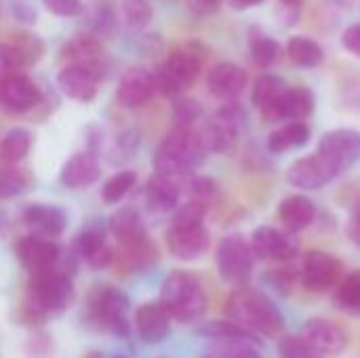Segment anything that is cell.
Instances as JSON below:
<instances>
[{"mask_svg": "<svg viewBox=\"0 0 360 358\" xmlns=\"http://www.w3.org/2000/svg\"><path fill=\"white\" fill-rule=\"evenodd\" d=\"M228 321L236 323L251 335L278 338L285 329V317L276 304L253 287H238L226 304Z\"/></svg>", "mask_w": 360, "mask_h": 358, "instance_id": "obj_1", "label": "cell"}, {"mask_svg": "<svg viewBox=\"0 0 360 358\" xmlns=\"http://www.w3.org/2000/svg\"><path fill=\"white\" fill-rule=\"evenodd\" d=\"M207 156V148L192 127H175L165 135L154 154V169L158 175L181 179L196 171Z\"/></svg>", "mask_w": 360, "mask_h": 358, "instance_id": "obj_2", "label": "cell"}, {"mask_svg": "<svg viewBox=\"0 0 360 358\" xmlns=\"http://www.w3.org/2000/svg\"><path fill=\"white\" fill-rule=\"evenodd\" d=\"M158 302L167 308L171 319L179 323H196L207 312V295L202 285L194 274L184 270H175L165 279Z\"/></svg>", "mask_w": 360, "mask_h": 358, "instance_id": "obj_3", "label": "cell"}, {"mask_svg": "<svg viewBox=\"0 0 360 358\" xmlns=\"http://www.w3.org/2000/svg\"><path fill=\"white\" fill-rule=\"evenodd\" d=\"M198 42H188L186 46L173 49L169 57L162 61L156 76V91L167 97H177L188 91L202 68V55L196 46Z\"/></svg>", "mask_w": 360, "mask_h": 358, "instance_id": "obj_4", "label": "cell"}, {"mask_svg": "<svg viewBox=\"0 0 360 358\" xmlns=\"http://www.w3.org/2000/svg\"><path fill=\"white\" fill-rule=\"evenodd\" d=\"M245 124V112L238 103L228 101L221 106L213 118H209L202 129L198 131L207 152L215 154H230L236 148L240 129Z\"/></svg>", "mask_w": 360, "mask_h": 358, "instance_id": "obj_5", "label": "cell"}, {"mask_svg": "<svg viewBox=\"0 0 360 358\" xmlns=\"http://www.w3.org/2000/svg\"><path fill=\"white\" fill-rule=\"evenodd\" d=\"M215 264L221 281L238 289V287H247L253 274L255 255L251 251V245L240 234H230L221 238L215 253Z\"/></svg>", "mask_w": 360, "mask_h": 358, "instance_id": "obj_6", "label": "cell"}, {"mask_svg": "<svg viewBox=\"0 0 360 358\" xmlns=\"http://www.w3.org/2000/svg\"><path fill=\"white\" fill-rule=\"evenodd\" d=\"M30 295H32L30 304L36 314H57L70 306L74 298V285L65 272L46 270L34 274Z\"/></svg>", "mask_w": 360, "mask_h": 358, "instance_id": "obj_7", "label": "cell"}, {"mask_svg": "<svg viewBox=\"0 0 360 358\" xmlns=\"http://www.w3.org/2000/svg\"><path fill=\"white\" fill-rule=\"evenodd\" d=\"M129 298L114 287H101L91 298V319L99 325V329L110 331L118 338H129L131 325H129Z\"/></svg>", "mask_w": 360, "mask_h": 358, "instance_id": "obj_8", "label": "cell"}, {"mask_svg": "<svg viewBox=\"0 0 360 358\" xmlns=\"http://www.w3.org/2000/svg\"><path fill=\"white\" fill-rule=\"evenodd\" d=\"M344 279V264L325 251H310L302 266V285L312 293H325Z\"/></svg>", "mask_w": 360, "mask_h": 358, "instance_id": "obj_9", "label": "cell"}, {"mask_svg": "<svg viewBox=\"0 0 360 358\" xmlns=\"http://www.w3.org/2000/svg\"><path fill=\"white\" fill-rule=\"evenodd\" d=\"M101 78H103L101 63L99 65L68 63L57 74V87L65 97L80 103H89L97 97Z\"/></svg>", "mask_w": 360, "mask_h": 358, "instance_id": "obj_10", "label": "cell"}, {"mask_svg": "<svg viewBox=\"0 0 360 358\" xmlns=\"http://www.w3.org/2000/svg\"><path fill=\"white\" fill-rule=\"evenodd\" d=\"M314 108H316V97L308 87H289L274 103L262 110V116L268 122H278V120L304 122L314 114Z\"/></svg>", "mask_w": 360, "mask_h": 358, "instance_id": "obj_11", "label": "cell"}, {"mask_svg": "<svg viewBox=\"0 0 360 358\" xmlns=\"http://www.w3.org/2000/svg\"><path fill=\"white\" fill-rule=\"evenodd\" d=\"M42 99L38 84L23 72H13L0 78V108L13 114L34 110Z\"/></svg>", "mask_w": 360, "mask_h": 358, "instance_id": "obj_12", "label": "cell"}, {"mask_svg": "<svg viewBox=\"0 0 360 358\" xmlns=\"http://www.w3.org/2000/svg\"><path fill=\"white\" fill-rule=\"evenodd\" d=\"M316 152L342 173L360 158V133L354 129H333L321 137Z\"/></svg>", "mask_w": 360, "mask_h": 358, "instance_id": "obj_13", "label": "cell"}, {"mask_svg": "<svg viewBox=\"0 0 360 358\" xmlns=\"http://www.w3.org/2000/svg\"><path fill=\"white\" fill-rule=\"evenodd\" d=\"M167 247L169 253L181 262H194L200 260L209 247H211V234L205 228V224L200 226H177L171 224V228L167 230Z\"/></svg>", "mask_w": 360, "mask_h": 358, "instance_id": "obj_14", "label": "cell"}, {"mask_svg": "<svg viewBox=\"0 0 360 358\" xmlns=\"http://www.w3.org/2000/svg\"><path fill=\"white\" fill-rule=\"evenodd\" d=\"M302 340L321 357H338L348 348V333L338 323L323 317L306 321Z\"/></svg>", "mask_w": 360, "mask_h": 358, "instance_id": "obj_15", "label": "cell"}, {"mask_svg": "<svg viewBox=\"0 0 360 358\" xmlns=\"http://www.w3.org/2000/svg\"><path fill=\"white\" fill-rule=\"evenodd\" d=\"M338 169L319 152L295 160L287 171V181L300 190H321L338 177Z\"/></svg>", "mask_w": 360, "mask_h": 358, "instance_id": "obj_16", "label": "cell"}, {"mask_svg": "<svg viewBox=\"0 0 360 358\" xmlns=\"http://www.w3.org/2000/svg\"><path fill=\"white\" fill-rule=\"evenodd\" d=\"M156 93V76L146 68H129L116 87V99L122 108L135 110L146 106Z\"/></svg>", "mask_w": 360, "mask_h": 358, "instance_id": "obj_17", "label": "cell"}, {"mask_svg": "<svg viewBox=\"0 0 360 358\" xmlns=\"http://www.w3.org/2000/svg\"><path fill=\"white\" fill-rule=\"evenodd\" d=\"M15 255L25 270H30L32 274H40L53 270L55 262L59 260V245L53 238L30 234L15 245Z\"/></svg>", "mask_w": 360, "mask_h": 358, "instance_id": "obj_18", "label": "cell"}, {"mask_svg": "<svg viewBox=\"0 0 360 358\" xmlns=\"http://www.w3.org/2000/svg\"><path fill=\"white\" fill-rule=\"evenodd\" d=\"M249 245H251L253 255L259 257V260H276V262L281 260V262H285V260H291L297 253L295 241L289 234H285V232H281V230H276L272 226L257 228L251 234Z\"/></svg>", "mask_w": 360, "mask_h": 358, "instance_id": "obj_19", "label": "cell"}, {"mask_svg": "<svg viewBox=\"0 0 360 358\" xmlns=\"http://www.w3.org/2000/svg\"><path fill=\"white\" fill-rule=\"evenodd\" d=\"M247 72L245 68H240L238 63H232V61H221V63H215L209 74H207V87H209V93L217 99H226V101H232L236 99L245 87H247Z\"/></svg>", "mask_w": 360, "mask_h": 358, "instance_id": "obj_20", "label": "cell"}, {"mask_svg": "<svg viewBox=\"0 0 360 358\" xmlns=\"http://www.w3.org/2000/svg\"><path fill=\"white\" fill-rule=\"evenodd\" d=\"M171 321L160 302L141 304L135 312V329L146 344H162L171 335Z\"/></svg>", "mask_w": 360, "mask_h": 358, "instance_id": "obj_21", "label": "cell"}, {"mask_svg": "<svg viewBox=\"0 0 360 358\" xmlns=\"http://www.w3.org/2000/svg\"><path fill=\"white\" fill-rule=\"evenodd\" d=\"M23 222L25 226L36 234L44 238H55L65 232L68 228V213L61 207L55 205H30L23 211Z\"/></svg>", "mask_w": 360, "mask_h": 358, "instance_id": "obj_22", "label": "cell"}, {"mask_svg": "<svg viewBox=\"0 0 360 358\" xmlns=\"http://www.w3.org/2000/svg\"><path fill=\"white\" fill-rule=\"evenodd\" d=\"M101 177V167L97 162V156L91 152H78L74 154L59 173V181L65 188L78 190V188H86L91 184H95Z\"/></svg>", "mask_w": 360, "mask_h": 358, "instance_id": "obj_23", "label": "cell"}, {"mask_svg": "<svg viewBox=\"0 0 360 358\" xmlns=\"http://www.w3.org/2000/svg\"><path fill=\"white\" fill-rule=\"evenodd\" d=\"M76 251L78 255L95 270H101L114 262V251L105 243V234L97 226L84 228L76 238Z\"/></svg>", "mask_w": 360, "mask_h": 358, "instance_id": "obj_24", "label": "cell"}, {"mask_svg": "<svg viewBox=\"0 0 360 358\" xmlns=\"http://www.w3.org/2000/svg\"><path fill=\"white\" fill-rule=\"evenodd\" d=\"M59 57L68 63H82V65H99L101 57H103V44L101 38L82 32L76 34L74 38H70L63 46Z\"/></svg>", "mask_w": 360, "mask_h": 358, "instance_id": "obj_25", "label": "cell"}, {"mask_svg": "<svg viewBox=\"0 0 360 358\" xmlns=\"http://www.w3.org/2000/svg\"><path fill=\"white\" fill-rule=\"evenodd\" d=\"M314 217H316V207L304 194H291L283 198V203L278 205V219L289 232L306 230L308 226H312Z\"/></svg>", "mask_w": 360, "mask_h": 358, "instance_id": "obj_26", "label": "cell"}, {"mask_svg": "<svg viewBox=\"0 0 360 358\" xmlns=\"http://www.w3.org/2000/svg\"><path fill=\"white\" fill-rule=\"evenodd\" d=\"M118 260L122 262V266L127 270L143 272V270H150L152 266L158 264V249H156V245L148 236H143L139 241L120 245Z\"/></svg>", "mask_w": 360, "mask_h": 358, "instance_id": "obj_27", "label": "cell"}, {"mask_svg": "<svg viewBox=\"0 0 360 358\" xmlns=\"http://www.w3.org/2000/svg\"><path fill=\"white\" fill-rule=\"evenodd\" d=\"M179 196H181V184L179 179H173V177H165L156 173L154 177H150L146 186V198L150 207L156 211H169L177 207Z\"/></svg>", "mask_w": 360, "mask_h": 358, "instance_id": "obj_28", "label": "cell"}, {"mask_svg": "<svg viewBox=\"0 0 360 358\" xmlns=\"http://www.w3.org/2000/svg\"><path fill=\"white\" fill-rule=\"evenodd\" d=\"M310 141V127L306 122H287L270 133L268 150L272 154H285L289 150H300Z\"/></svg>", "mask_w": 360, "mask_h": 358, "instance_id": "obj_29", "label": "cell"}, {"mask_svg": "<svg viewBox=\"0 0 360 358\" xmlns=\"http://www.w3.org/2000/svg\"><path fill=\"white\" fill-rule=\"evenodd\" d=\"M108 226H110V232L118 238L120 245H127V243H133V241H139V238L148 236L146 226H143V222H141V215H139V211L133 209V207H122V209H118V211L110 217Z\"/></svg>", "mask_w": 360, "mask_h": 358, "instance_id": "obj_30", "label": "cell"}, {"mask_svg": "<svg viewBox=\"0 0 360 358\" xmlns=\"http://www.w3.org/2000/svg\"><path fill=\"white\" fill-rule=\"evenodd\" d=\"M287 57L295 68L312 70L325 61V51L310 36H291L287 42Z\"/></svg>", "mask_w": 360, "mask_h": 358, "instance_id": "obj_31", "label": "cell"}, {"mask_svg": "<svg viewBox=\"0 0 360 358\" xmlns=\"http://www.w3.org/2000/svg\"><path fill=\"white\" fill-rule=\"evenodd\" d=\"M32 143H34V135L30 129H23V127L11 129L0 141V165L17 167L30 154Z\"/></svg>", "mask_w": 360, "mask_h": 358, "instance_id": "obj_32", "label": "cell"}, {"mask_svg": "<svg viewBox=\"0 0 360 358\" xmlns=\"http://www.w3.org/2000/svg\"><path fill=\"white\" fill-rule=\"evenodd\" d=\"M287 82L283 76L278 74H262L255 84H253V91H251V101L255 108H259V112L264 108H268L270 103H274L285 91H287Z\"/></svg>", "mask_w": 360, "mask_h": 358, "instance_id": "obj_33", "label": "cell"}, {"mask_svg": "<svg viewBox=\"0 0 360 358\" xmlns=\"http://www.w3.org/2000/svg\"><path fill=\"white\" fill-rule=\"evenodd\" d=\"M335 306L352 317H360V270L342 279L335 289Z\"/></svg>", "mask_w": 360, "mask_h": 358, "instance_id": "obj_34", "label": "cell"}, {"mask_svg": "<svg viewBox=\"0 0 360 358\" xmlns=\"http://www.w3.org/2000/svg\"><path fill=\"white\" fill-rule=\"evenodd\" d=\"M249 51H251V59L259 65V68H270L274 65L281 55L283 49L278 44V40H274L272 36H266L262 32H253L249 38Z\"/></svg>", "mask_w": 360, "mask_h": 358, "instance_id": "obj_35", "label": "cell"}, {"mask_svg": "<svg viewBox=\"0 0 360 358\" xmlns=\"http://www.w3.org/2000/svg\"><path fill=\"white\" fill-rule=\"evenodd\" d=\"M198 335L202 338H209V340H251V342H257L259 340L251 333H247L243 327H238L236 323L232 321H211V323H205L196 329Z\"/></svg>", "mask_w": 360, "mask_h": 358, "instance_id": "obj_36", "label": "cell"}, {"mask_svg": "<svg viewBox=\"0 0 360 358\" xmlns=\"http://www.w3.org/2000/svg\"><path fill=\"white\" fill-rule=\"evenodd\" d=\"M120 15L127 27L131 30H146L154 17V8L150 0H122Z\"/></svg>", "mask_w": 360, "mask_h": 358, "instance_id": "obj_37", "label": "cell"}, {"mask_svg": "<svg viewBox=\"0 0 360 358\" xmlns=\"http://www.w3.org/2000/svg\"><path fill=\"white\" fill-rule=\"evenodd\" d=\"M137 186V173L135 171H120L116 175H112L103 188H101V196L108 205H116L120 203L133 188Z\"/></svg>", "mask_w": 360, "mask_h": 358, "instance_id": "obj_38", "label": "cell"}, {"mask_svg": "<svg viewBox=\"0 0 360 358\" xmlns=\"http://www.w3.org/2000/svg\"><path fill=\"white\" fill-rule=\"evenodd\" d=\"M89 27L93 36H114V32L118 30V17H116V8L110 2H101L93 8L91 19H89Z\"/></svg>", "mask_w": 360, "mask_h": 358, "instance_id": "obj_39", "label": "cell"}, {"mask_svg": "<svg viewBox=\"0 0 360 358\" xmlns=\"http://www.w3.org/2000/svg\"><path fill=\"white\" fill-rule=\"evenodd\" d=\"M32 177L25 169L17 167H2L0 169V198H15L27 190Z\"/></svg>", "mask_w": 360, "mask_h": 358, "instance_id": "obj_40", "label": "cell"}, {"mask_svg": "<svg viewBox=\"0 0 360 358\" xmlns=\"http://www.w3.org/2000/svg\"><path fill=\"white\" fill-rule=\"evenodd\" d=\"M202 116V106L192 97H177L173 103L175 127H192Z\"/></svg>", "mask_w": 360, "mask_h": 358, "instance_id": "obj_41", "label": "cell"}, {"mask_svg": "<svg viewBox=\"0 0 360 358\" xmlns=\"http://www.w3.org/2000/svg\"><path fill=\"white\" fill-rule=\"evenodd\" d=\"M13 46H15V49H17V53L21 55L23 65H32V63H36V61L42 57V53H44V44H42V40H40V38H36L34 34H25V32H21V34H17V36H15Z\"/></svg>", "mask_w": 360, "mask_h": 358, "instance_id": "obj_42", "label": "cell"}, {"mask_svg": "<svg viewBox=\"0 0 360 358\" xmlns=\"http://www.w3.org/2000/svg\"><path fill=\"white\" fill-rule=\"evenodd\" d=\"M139 148V133L129 129V131H122L116 141H114V148H112V156H110V162L112 165H118V162H124L129 158H133V154L137 152Z\"/></svg>", "mask_w": 360, "mask_h": 358, "instance_id": "obj_43", "label": "cell"}, {"mask_svg": "<svg viewBox=\"0 0 360 358\" xmlns=\"http://www.w3.org/2000/svg\"><path fill=\"white\" fill-rule=\"evenodd\" d=\"M188 190H190V194L194 196L192 200H198V203H202V205H209V203L215 200L217 194H219L217 184H215L211 177H202V175L190 177V179H188Z\"/></svg>", "mask_w": 360, "mask_h": 358, "instance_id": "obj_44", "label": "cell"}, {"mask_svg": "<svg viewBox=\"0 0 360 358\" xmlns=\"http://www.w3.org/2000/svg\"><path fill=\"white\" fill-rule=\"evenodd\" d=\"M278 354H281V358H323L319 352H314L302 338H295V335L281 338Z\"/></svg>", "mask_w": 360, "mask_h": 358, "instance_id": "obj_45", "label": "cell"}, {"mask_svg": "<svg viewBox=\"0 0 360 358\" xmlns=\"http://www.w3.org/2000/svg\"><path fill=\"white\" fill-rule=\"evenodd\" d=\"M205 215H207V205H202L198 200H190L177 209L173 224H177V226H200V224H205Z\"/></svg>", "mask_w": 360, "mask_h": 358, "instance_id": "obj_46", "label": "cell"}, {"mask_svg": "<svg viewBox=\"0 0 360 358\" xmlns=\"http://www.w3.org/2000/svg\"><path fill=\"white\" fill-rule=\"evenodd\" d=\"M42 4L57 17H78L84 11L82 0H42Z\"/></svg>", "mask_w": 360, "mask_h": 358, "instance_id": "obj_47", "label": "cell"}, {"mask_svg": "<svg viewBox=\"0 0 360 358\" xmlns=\"http://www.w3.org/2000/svg\"><path fill=\"white\" fill-rule=\"evenodd\" d=\"M21 68H23V61L17 49L8 42H0V78L6 74L19 72Z\"/></svg>", "mask_w": 360, "mask_h": 358, "instance_id": "obj_48", "label": "cell"}, {"mask_svg": "<svg viewBox=\"0 0 360 358\" xmlns=\"http://www.w3.org/2000/svg\"><path fill=\"white\" fill-rule=\"evenodd\" d=\"M342 99H344V106L360 112V76H356L354 80H348L342 89Z\"/></svg>", "mask_w": 360, "mask_h": 358, "instance_id": "obj_49", "label": "cell"}, {"mask_svg": "<svg viewBox=\"0 0 360 358\" xmlns=\"http://www.w3.org/2000/svg\"><path fill=\"white\" fill-rule=\"evenodd\" d=\"M342 46L360 59V23H350L342 32Z\"/></svg>", "mask_w": 360, "mask_h": 358, "instance_id": "obj_50", "label": "cell"}, {"mask_svg": "<svg viewBox=\"0 0 360 358\" xmlns=\"http://www.w3.org/2000/svg\"><path fill=\"white\" fill-rule=\"evenodd\" d=\"M13 8H15V19L19 23H25V25L36 23V8L32 4H27V2H15Z\"/></svg>", "mask_w": 360, "mask_h": 358, "instance_id": "obj_51", "label": "cell"}, {"mask_svg": "<svg viewBox=\"0 0 360 358\" xmlns=\"http://www.w3.org/2000/svg\"><path fill=\"white\" fill-rule=\"evenodd\" d=\"M268 281L272 283V287H274L276 291L287 293V289L291 287L293 276L289 274V270H272V272L268 274Z\"/></svg>", "mask_w": 360, "mask_h": 358, "instance_id": "obj_52", "label": "cell"}, {"mask_svg": "<svg viewBox=\"0 0 360 358\" xmlns=\"http://www.w3.org/2000/svg\"><path fill=\"white\" fill-rule=\"evenodd\" d=\"M219 4H221V0H190L192 11L202 13V15H207V13H215V11L219 8Z\"/></svg>", "mask_w": 360, "mask_h": 358, "instance_id": "obj_53", "label": "cell"}, {"mask_svg": "<svg viewBox=\"0 0 360 358\" xmlns=\"http://www.w3.org/2000/svg\"><path fill=\"white\" fill-rule=\"evenodd\" d=\"M348 236H350V241H352L356 247H360V215H352V217H350Z\"/></svg>", "mask_w": 360, "mask_h": 358, "instance_id": "obj_54", "label": "cell"}, {"mask_svg": "<svg viewBox=\"0 0 360 358\" xmlns=\"http://www.w3.org/2000/svg\"><path fill=\"white\" fill-rule=\"evenodd\" d=\"M262 0H228V4L236 11H245V8H251V6H257Z\"/></svg>", "mask_w": 360, "mask_h": 358, "instance_id": "obj_55", "label": "cell"}, {"mask_svg": "<svg viewBox=\"0 0 360 358\" xmlns=\"http://www.w3.org/2000/svg\"><path fill=\"white\" fill-rule=\"evenodd\" d=\"M236 358H262V357H259V352L255 350V346H247V348H243V350L238 352V357Z\"/></svg>", "mask_w": 360, "mask_h": 358, "instance_id": "obj_56", "label": "cell"}, {"mask_svg": "<svg viewBox=\"0 0 360 358\" xmlns=\"http://www.w3.org/2000/svg\"><path fill=\"white\" fill-rule=\"evenodd\" d=\"M333 2H335L338 6H346V8L354 4V0H333Z\"/></svg>", "mask_w": 360, "mask_h": 358, "instance_id": "obj_57", "label": "cell"}, {"mask_svg": "<svg viewBox=\"0 0 360 358\" xmlns=\"http://www.w3.org/2000/svg\"><path fill=\"white\" fill-rule=\"evenodd\" d=\"M352 215H360V196L356 198V203H354V209H352Z\"/></svg>", "mask_w": 360, "mask_h": 358, "instance_id": "obj_58", "label": "cell"}, {"mask_svg": "<svg viewBox=\"0 0 360 358\" xmlns=\"http://www.w3.org/2000/svg\"><path fill=\"white\" fill-rule=\"evenodd\" d=\"M84 358H103V354L101 352H89Z\"/></svg>", "mask_w": 360, "mask_h": 358, "instance_id": "obj_59", "label": "cell"}, {"mask_svg": "<svg viewBox=\"0 0 360 358\" xmlns=\"http://www.w3.org/2000/svg\"><path fill=\"white\" fill-rule=\"evenodd\" d=\"M114 358H124V357H114Z\"/></svg>", "mask_w": 360, "mask_h": 358, "instance_id": "obj_60", "label": "cell"}]
</instances>
